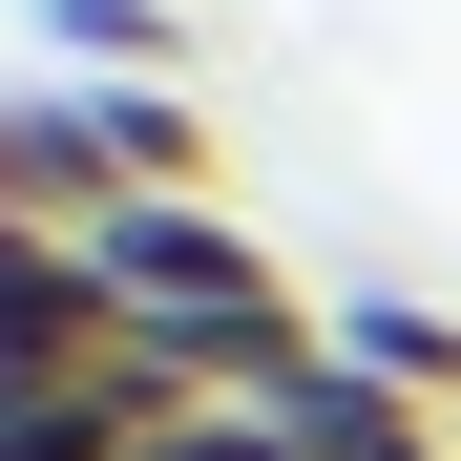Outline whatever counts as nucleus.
<instances>
[{"mask_svg":"<svg viewBox=\"0 0 461 461\" xmlns=\"http://www.w3.org/2000/svg\"><path fill=\"white\" fill-rule=\"evenodd\" d=\"M85 252H105V294H126L147 336H230V315H294V252H273V230H230L210 189H147V210H105Z\"/></svg>","mask_w":461,"mask_h":461,"instance_id":"f257e3e1","label":"nucleus"},{"mask_svg":"<svg viewBox=\"0 0 461 461\" xmlns=\"http://www.w3.org/2000/svg\"><path fill=\"white\" fill-rule=\"evenodd\" d=\"M336 357H357V377H399V399H440V420H461V315H420V294H336Z\"/></svg>","mask_w":461,"mask_h":461,"instance_id":"20e7f679","label":"nucleus"},{"mask_svg":"<svg viewBox=\"0 0 461 461\" xmlns=\"http://www.w3.org/2000/svg\"><path fill=\"white\" fill-rule=\"evenodd\" d=\"M105 210H126L105 105L85 85H22V105H0V230H105Z\"/></svg>","mask_w":461,"mask_h":461,"instance_id":"f03ea898","label":"nucleus"},{"mask_svg":"<svg viewBox=\"0 0 461 461\" xmlns=\"http://www.w3.org/2000/svg\"><path fill=\"white\" fill-rule=\"evenodd\" d=\"M273 440H294V461H461V420H440V399H399V377H357V357H315V377H294V399H273Z\"/></svg>","mask_w":461,"mask_h":461,"instance_id":"7ed1b4c3","label":"nucleus"},{"mask_svg":"<svg viewBox=\"0 0 461 461\" xmlns=\"http://www.w3.org/2000/svg\"><path fill=\"white\" fill-rule=\"evenodd\" d=\"M147 461H294V440H273V420H168Z\"/></svg>","mask_w":461,"mask_h":461,"instance_id":"39448f33","label":"nucleus"}]
</instances>
